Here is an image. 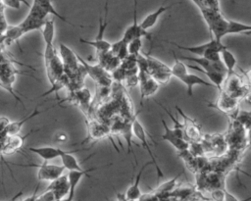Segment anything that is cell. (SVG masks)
I'll return each mask as SVG.
<instances>
[{"instance_id":"8","label":"cell","mask_w":251,"mask_h":201,"mask_svg":"<svg viewBox=\"0 0 251 201\" xmlns=\"http://www.w3.org/2000/svg\"><path fill=\"white\" fill-rule=\"evenodd\" d=\"M239 101H240V98L231 96L230 94L225 92L224 90H221L216 103H214V105H211V106L220 110L223 113L233 114V113H237L238 111Z\"/></svg>"},{"instance_id":"39","label":"cell","mask_w":251,"mask_h":201,"mask_svg":"<svg viewBox=\"0 0 251 201\" xmlns=\"http://www.w3.org/2000/svg\"><path fill=\"white\" fill-rule=\"evenodd\" d=\"M23 195V190H20L18 193H16L10 200H8V201H17L21 196Z\"/></svg>"},{"instance_id":"29","label":"cell","mask_w":251,"mask_h":201,"mask_svg":"<svg viewBox=\"0 0 251 201\" xmlns=\"http://www.w3.org/2000/svg\"><path fill=\"white\" fill-rule=\"evenodd\" d=\"M236 120L246 129L251 127V112L242 111L241 113H238V116H237Z\"/></svg>"},{"instance_id":"26","label":"cell","mask_w":251,"mask_h":201,"mask_svg":"<svg viewBox=\"0 0 251 201\" xmlns=\"http://www.w3.org/2000/svg\"><path fill=\"white\" fill-rule=\"evenodd\" d=\"M173 55H174V64L171 67V74H172L173 76L177 78L181 75H184L185 73L188 72L187 71V66H186V64H184L182 62L181 59L176 57V55L174 51H173Z\"/></svg>"},{"instance_id":"32","label":"cell","mask_w":251,"mask_h":201,"mask_svg":"<svg viewBox=\"0 0 251 201\" xmlns=\"http://www.w3.org/2000/svg\"><path fill=\"white\" fill-rule=\"evenodd\" d=\"M34 201H56L55 195L51 190L46 189L43 193L40 195H37Z\"/></svg>"},{"instance_id":"14","label":"cell","mask_w":251,"mask_h":201,"mask_svg":"<svg viewBox=\"0 0 251 201\" xmlns=\"http://www.w3.org/2000/svg\"><path fill=\"white\" fill-rule=\"evenodd\" d=\"M176 109L178 111V113L180 114V116L183 118L184 120V125H183V128H184V135L185 138L191 140V141H198L201 138V130L199 126L196 124V122L190 118H188L178 106H176Z\"/></svg>"},{"instance_id":"34","label":"cell","mask_w":251,"mask_h":201,"mask_svg":"<svg viewBox=\"0 0 251 201\" xmlns=\"http://www.w3.org/2000/svg\"><path fill=\"white\" fill-rule=\"evenodd\" d=\"M54 140L57 143H66L69 140V136L64 131H59L56 134H54Z\"/></svg>"},{"instance_id":"28","label":"cell","mask_w":251,"mask_h":201,"mask_svg":"<svg viewBox=\"0 0 251 201\" xmlns=\"http://www.w3.org/2000/svg\"><path fill=\"white\" fill-rule=\"evenodd\" d=\"M141 48H142V38L141 37L134 38L127 43L128 55H132V56L139 55Z\"/></svg>"},{"instance_id":"4","label":"cell","mask_w":251,"mask_h":201,"mask_svg":"<svg viewBox=\"0 0 251 201\" xmlns=\"http://www.w3.org/2000/svg\"><path fill=\"white\" fill-rule=\"evenodd\" d=\"M139 111L137 112V114H135L131 120V127H132V133H133V136H135L139 141L140 143L142 144L143 148L146 149V151L148 152L150 158H151V162L153 163L155 169H156V172H157V176H158V178L160 177H164V173L163 171L161 170V167L159 166V164L157 163L156 161V157L155 155L153 154V152L151 151V148L148 144V141H147V130L145 129V127L143 126V125L139 122V120L137 119V115H138Z\"/></svg>"},{"instance_id":"22","label":"cell","mask_w":251,"mask_h":201,"mask_svg":"<svg viewBox=\"0 0 251 201\" xmlns=\"http://www.w3.org/2000/svg\"><path fill=\"white\" fill-rule=\"evenodd\" d=\"M221 61L223 62L226 70V75H231L236 74L234 72V68L236 66L237 60L233 55V53L230 50H228V48H226L221 52Z\"/></svg>"},{"instance_id":"24","label":"cell","mask_w":251,"mask_h":201,"mask_svg":"<svg viewBox=\"0 0 251 201\" xmlns=\"http://www.w3.org/2000/svg\"><path fill=\"white\" fill-rule=\"evenodd\" d=\"M120 132L121 134L123 135V137L125 138L126 142V145H127V153H132L133 155V158H134V161H135V164L137 165L138 162H137V159H136V155L132 149V127H131V122L130 123H126V124H123L121 128H120Z\"/></svg>"},{"instance_id":"38","label":"cell","mask_w":251,"mask_h":201,"mask_svg":"<svg viewBox=\"0 0 251 201\" xmlns=\"http://www.w3.org/2000/svg\"><path fill=\"white\" fill-rule=\"evenodd\" d=\"M241 72L244 74V75H245V77H246L248 83L251 85V69L248 70V71H243V70L241 69Z\"/></svg>"},{"instance_id":"2","label":"cell","mask_w":251,"mask_h":201,"mask_svg":"<svg viewBox=\"0 0 251 201\" xmlns=\"http://www.w3.org/2000/svg\"><path fill=\"white\" fill-rule=\"evenodd\" d=\"M108 1H106L105 4V12H104V17L99 18V25H98V32L96 37L93 40H86L81 37H79V41L83 44H87L92 46L96 50V54H101V53H106L109 52L111 49V44L109 41L105 40L104 38V32L108 26L109 21H108Z\"/></svg>"},{"instance_id":"12","label":"cell","mask_w":251,"mask_h":201,"mask_svg":"<svg viewBox=\"0 0 251 201\" xmlns=\"http://www.w3.org/2000/svg\"><path fill=\"white\" fill-rule=\"evenodd\" d=\"M26 150L37 155L46 162L56 158H61V156L66 152V150L54 146H31L27 147Z\"/></svg>"},{"instance_id":"37","label":"cell","mask_w":251,"mask_h":201,"mask_svg":"<svg viewBox=\"0 0 251 201\" xmlns=\"http://www.w3.org/2000/svg\"><path fill=\"white\" fill-rule=\"evenodd\" d=\"M246 140H247L248 148L251 149V127L246 129Z\"/></svg>"},{"instance_id":"11","label":"cell","mask_w":251,"mask_h":201,"mask_svg":"<svg viewBox=\"0 0 251 201\" xmlns=\"http://www.w3.org/2000/svg\"><path fill=\"white\" fill-rule=\"evenodd\" d=\"M46 189L51 190L54 193L56 200H61L67 197L70 192V183H69L68 176L62 175L58 178L50 181Z\"/></svg>"},{"instance_id":"42","label":"cell","mask_w":251,"mask_h":201,"mask_svg":"<svg viewBox=\"0 0 251 201\" xmlns=\"http://www.w3.org/2000/svg\"><path fill=\"white\" fill-rule=\"evenodd\" d=\"M245 34H246V35H251V29H250L249 31H247Z\"/></svg>"},{"instance_id":"16","label":"cell","mask_w":251,"mask_h":201,"mask_svg":"<svg viewBox=\"0 0 251 201\" xmlns=\"http://www.w3.org/2000/svg\"><path fill=\"white\" fill-rule=\"evenodd\" d=\"M175 5H176V3L170 4V5H167V6L161 5L156 11H154V12L148 14V15L141 21V23L139 24L140 26H141L144 30L150 29L151 27H153V26L157 24L159 18H160L163 14H164L165 12H167L168 10H170V9H171L172 7H174Z\"/></svg>"},{"instance_id":"10","label":"cell","mask_w":251,"mask_h":201,"mask_svg":"<svg viewBox=\"0 0 251 201\" xmlns=\"http://www.w3.org/2000/svg\"><path fill=\"white\" fill-rule=\"evenodd\" d=\"M33 130L29 131L28 133H26L25 136H21L19 134H14V135H7L6 138L3 141L2 147H1V156L3 154L6 155H10L13 154L15 152H17L18 150H20L25 140V138L32 133Z\"/></svg>"},{"instance_id":"13","label":"cell","mask_w":251,"mask_h":201,"mask_svg":"<svg viewBox=\"0 0 251 201\" xmlns=\"http://www.w3.org/2000/svg\"><path fill=\"white\" fill-rule=\"evenodd\" d=\"M177 79L180 80L183 84H185V86L187 88V95L189 97L193 96V87L196 85H203V86L216 88V86L213 83L203 79L202 77L198 76L195 74H190L189 72L185 73L184 75H181L180 76L177 77Z\"/></svg>"},{"instance_id":"41","label":"cell","mask_w":251,"mask_h":201,"mask_svg":"<svg viewBox=\"0 0 251 201\" xmlns=\"http://www.w3.org/2000/svg\"><path fill=\"white\" fill-rule=\"evenodd\" d=\"M195 5H196V7L200 10L201 8H202V4H201V1L200 0H191Z\"/></svg>"},{"instance_id":"36","label":"cell","mask_w":251,"mask_h":201,"mask_svg":"<svg viewBox=\"0 0 251 201\" xmlns=\"http://www.w3.org/2000/svg\"><path fill=\"white\" fill-rule=\"evenodd\" d=\"M39 185H40V181H38V183L36 184V186H35V188H34L32 194H31L30 196H28V197H26V198L21 200V201H34L35 198H36V196H37V190H38V188H39Z\"/></svg>"},{"instance_id":"17","label":"cell","mask_w":251,"mask_h":201,"mask_svg":"<svg viewBox=\"0 0 251 201\" xmlns=\"http://www.w3.org/2000/svg\"><path fill=\"white\" fill-rule=\"evenodd\" d=\"M87 125H88V137L84 141L90 140V139L91 140H99L106 136H110L109 135L110 129L106 126H104L98 122H95L93 120L89 121Z\"/></svg>"},{"instance_id":"23","label":"cell","mask_w":251,"mask_h":201,"mask_svg":"<svg viewBox=\"0 0 251 201\" xmlns=\"http://www.w3.org/2000/svg\"><path fill=\"white\" fill-rule=\"evenodd\" d=\"M61 161H62V165L68 171H82V170H84L80 166V163L77 161L75 156L74 155V151H66L61 156Z\"/></svg>"},{"instance_id":"31","label":"cell","mask_w":251,"mask_h":201,"mask_svg":"<svg viewBox=\"0 0 251 201\" xmlns=\"http://www.w3.org/2000/svg\"><path fill=\"white\" fill-rule=\"evenodd\" d=\"M2 3L4 4V6L13 9H20L21 3H25L28 7L30 6L26 0H2Z\"/></svg>"},{"instance_id":"18","label":"cell","mask_w":251,"mask_h":201,"mask_svg":"<svg viewBox=\"0 0 251 201\" xmlns=\"http://www.w3.org/2000/svg\"><path fill=\"white\" fill-rule=\"evenodd\" d=\"M46 20H39L37 18H34L30 15H26V17L18 25L22 30V32L25 34L34 31V30H41Z\"/></svg>"},{"instance_id":"25","label":"cell","mask_w":251,"mask_h":201,"mask_svg":"<svg viewBox=\"0 0 251 201\" xmlns=\"http://www.w3.org/2000/svg\"><path fill=\"white\" fill-rule=\"evenodd\" d=\"M250 29H251V25H246L240 22L228 20L226 34H236V33L245 34Z\"/></svg>"},{"instance_id":"20","label":"cell","mask_w":251,"mask_h":201,"mask_svg":"<svg viewBox=\"0 0 251 201\" xmlns=\"http://www.w3.org/2000/svg\"><path fill=\"white\" fill-rule=\"evenodd\" d=\"M53 1H54V0H33L32 2H34V3H36L38 6H40V7L45 11V13H47L48 15H53V16H55L56 18H58L59 20L63 21L64 23H67V24H69V25H71L79 26V25H76L73 24V23H72L71 21H69L67 18H65L64 16H62L61 14H59V13L57 12V10L55 9L54 5H53ZM79 27H80V26H79Z\"/></svg>"},{"instance_id":"3","label":"cell","mask_w":251,"mask_h":201,"mask_svg":"<svg viewBox=\"0 0 251 201\" xmlns=\"http://www.w3.org/2000/svg\"><path fill=\"white\" fill-rule=\"evenodd\" d=\"M161 123L164 126V133L162 135V139L169 142L176 150L179 152L188 150L189 143L185 138L184 128L175 126L169 127L164 119H161Z\"/></svg>"},{"instance_id":"27","label":"cell","mask_w":251,"mask_h":201,"mask_svg":"<svg viewBox=\"0 0 251 201\" xmlns=\"http://www.w3.org/2000/svg\"><path fill=\"white\" fill-rule=\"evenodd\" d=\"M180 175H181V173H179L176 177L172 178L171 180H169V181H166V182L162 183L161 185H159V186H158L154 191H152V192H153V193H155L157 196H159V195L167 194V193H169V192L173 191V190L176 188V180H177V178L180 176Z\"/></svg>"},{"instance_id":"43","label":"cell","mask_w":251,"mask_h":201,"mask_svg":"<svg viewBox=\"0 0 251 201\" xmlns=\"http://www.w3.org/2000/svg\"><path fill=\"white\" fill-rule=\"evenodd\" d=\"M232 1H234V0H232Z\"/></svg>"},{"instance_id":"30","label":"cell","mask_w":251,"mask_h":201,"mask_svg":"<svg viewBox=\"0 0 251 201\" xmlns=\"http://www.w3.org/2000/svg\"><path fill=\"white\" fill-rule=\"evenodd\" d=\"M200 1L202 4V8L199 11H201L205 8L215 10V11H221L220 0H200Z\"/></svg>"},{"instance_id":"1","label":"cell","mask_w":251,"mask_h":201,"mask_svg":"<svg viewBox=\"0 0 251 201\" xmlns=\"http://www.w3.org/2000/svg\"><path fill=\"white\" fill-rule=\"evenodd\" d=\"M168 43L174 45L176 48L187 51L193 55L199 56V57H204L213 61H220L221 60V52L227 48L222 41L217 40L213 37L205 43L199 44V45H194V46H182L179 44H176V42L168 41Z\"/></svg>"},{"instance_id":"7","label":"cell","mask_w":251,"mask_h":201,"mask_svg":"<svg viewBox=\"0 0 251 201\" xmlns=\"http://www.w3.org/2000/svg\"><path fill=\"white\" fill-rule=\"evenodd\" d=\"M59 54L66 74H75L80 71L81 65L77 59L76 52L72 50L63 42L59 43Z\"/></svg>"},{"instance_id":"15","label":"cell","mask_w":251,"mask_h":201,"mask_svg":"<svg viewBox=\"0 0 251 201\" xmlns=\"http://www.w3.org/2000/svg\"><path fill=\"white\" fill-rule=\"evenodd\" d=\"M150 165H153V163L147 162V163L143 164L142 167L139 169L134 181L128 186V188L126 189V191L125 193V197L127 201H138V199L140 198V196L142 194L141 190H140V180H141V177H142V175H143L145 169Z\"/></svg>"},{"instance_id":"5","label":"cell","mask_w":251,"mask_h":201,"mask_svg":"<svg viewBox=\"0 0 251 201\" xmlns=\"http://www.w3.org/2000/svg\"><path fill=\"white\" fill-rule=\"evenodd\" d=\"M14 166H20V167H37V180L38 181H52L59 176H61L66 170L65 167L49 164L48 162L44 161L41 165H34V164H15L12 163Z\"/></svg>"},{"instance_id":"33","label":"cell","mask_w":251,"mask_h":201,"mask_svg":"<svg viewBox=\"0 0 251 201\" xmlns=\"http://www.w3.org/2000/svg\"><path fill=\"white\" fill-rule=\"evenodd\" d=\"M224 193H225V195H224V201H250V200H251V196L248 197V198H246V199L240 200V199H238L236 196H234L232 193L228 192L226 189L224 190Z\"/></svg>"},{"instance_id":"19","label":"cell","mask_w":251,"mask_h":201,"mask_svg":"<svg viewBox=\"0 0 251 201\" xmlns=\"http://www.w3.org/2000/svg\"><path fill=\"white\" fill-rule=\"evenodd\" d=\"M146 59V65H147V71L150 74V75L156 74V73H162V72H167L171 73V68L167 66L164 62L161 60L150 56V55H145Z\"/></svg>"},{"instance_id":"21","label":"cell","mask_w":251,"mask_h":201,"mask_svg":"<svg viewBox=\"0 0 251 201\" xmlns=\"http://www.w3.org/2000/svg\"><path fill=\"white\" fill-rule=\"evenodd\" d=\"M41 112H42V111H38V109L36 108L33 112H31L30 115H28V116H26V117H25V118H23V119H21V120H18V121H15V122H10L9 125H8V126H7V128H6V133H7L8 135L19 134V132H20V130L22 129L23 126H24L28 120H30V119L36 117V116L39 115Z\"/></svg>"},{"instance_id":"9","label":"cell","mask_w":251,"mask_h":201,"mask_svg":"<svg viewBox=\"0 0 251 201\" xmlns=\"http://www.w3.org/2000/svg\"><path fill=\"white\" fill-rule=\"evenodd\" d=\"M137 37H149V33L147 30H144L137 23V0H133V21L132 24L126 28L121 39L124 42L128 43Z\"/></svg>"},{"instance_id":"35","label":"cell","mask_w":251,"mask_h":201,"mask_svg":"<svg viewBox=\"0 0 251 201\" xmlns=\"http://www.w3.org/2000/svg\"><path fill=\"white\" fill-rule=\"evenodd\" d=\"M10 119L7 117H0V133H6V128L10 123Z\"/></svg>"},{"instance_id":"40","label":"cell","mask_w":251,"mask_h":201,"mask_svg":"<svg viewBox=\"0 0 251 201\" xmlns=\"http://www.w3.org/2000/svg\"><path fill=\"white\" fill-rule=\"evenodd\" d=\"M117 196H118L117 201H127V200L126 199V197H125V194H120V193H118Z\"/></svg>"},{"instance_id":"6","label":"cell","mask_w":251,"mask_h":201,"mask_svg":"<svg viewBox=\"0 0 251 201\" xmlns=\"http://www.w3.org/2000/svg\"><path fill=\"white\" fill-rule=\"evenodd\" d=\"M76 56H77V59L80 63V65L83 67L86 75H88L97 83L98 86L110 87V85L112 83V75H110L109 72H107L105 69H103L99 64H97V65L88 64L77 53H76Z\"/></svg>"}]
</instances>
